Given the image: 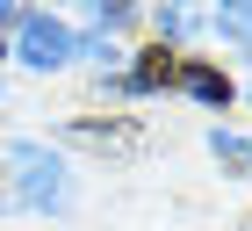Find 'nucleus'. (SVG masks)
<instances>
[{
    "label": "nucleus",
    "mask_w": 252,
    "mask_h": 231,
    "mask_svg": "<svg viewBox=\"0 0 252 231\" xmlns=\"http://www.w3.org/2000/svg\"><path fill=\"white\" fill-rule=\"evenodd\" d=\"M22 58H29V65H65V58H72V37H65L51 15H29L22 22Z\"/></svg>",
    "instance_id": "obj_1"
},
{
    "label": "nucleus",
    "mask_w": 252,
    "mask_h": 231,
    "mask_svg": "<svg viewBox=\"0 0 252 231\" xmlns=\"http://www.w3.org/2000/svg\"><path fill=\"white\" fill-rule=\"evenodd\" d=\"M0 22H7V0H0Z\"/></svg>",
    "instance_id": "obj_5"
},
{
    "label": "nucleus",
    "mask_w": 252,
    "mask_h": 231,
    "mask_svg": "<svg viewBox=\"0 0 252 231\" xmlns=\"http://www.w3.org/2000/svg\"><path fill=\"white\" fill-rule=\"evenodd\" d=\"M216 152L231 159V166H252V145H238V137H216Z\"/></svg>",
    "instance_id": "obj_4"
},
{
    "label": "nucleus",
    "mask_w": 252,
    "mask_h": 231,
    "mask_svg": "<svg viewBox=\"0 0 252 231\" xmlns=\"http://www.w3.org/2000/svg\"><path fill=\"white\" fill-rule=\"evenodd\" d=\"M173 73H180V65H173V51L158 43V51H144V58H137V73H130V79H137V87H158V79H173Z\"/></svg>",
    "instance_id": "obj_2"
},
{
    "label": "nucleus",
    "mask_w": 252,
    "mask_h": 231,
    "mask_svg": "<svg viewBox=\"0 0 252 231\" xmlns=\"http://www.w3.org/2000/svg\"><path fill=\"white\" fill-rule=\"evenodd\" d=\"M188 87H194L202 101H231V79H223V73H209V65H194V73H188Z\"/></svg>",
    "instance_id": "obj_3"
}]
</instances>
